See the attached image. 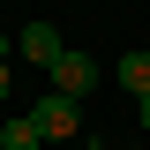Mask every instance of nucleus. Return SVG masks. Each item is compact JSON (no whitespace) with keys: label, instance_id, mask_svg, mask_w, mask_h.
<instances>
[{"label":"nucleus","instance_id":"7ed1b4c3","mask_svg":"<svg viewBox=\"0 0 150 150\" xmlns=\"http://www.w3.org/2000/svg\"><path fill=\"white\" fill-rule=\"evenodd\" d=\"M15 53L30 60V68H53V60L68 53V38H60L53 23H23V38H15Z\"/></svg>","mask_w":150,"mask_h":150},{"label":"nucleus","instance_id":"f03ea898","mask_svg":"<svg viewBox=\"0 0 150 150\" xmlns=\"http://www.w3.org/2000/svg\"><path fill=\"white\" fill-rule=\"evenodd\" d=\"M45 75H53V90H68V98H90L98 83H105V68H98V60L83 53V45H68V53H60Z\"/></svg>","mask_w":150,"mask_h":150},{"label":"nucleus","instance_id":"0eeeda50","mask_svg":"<svg viewBox=\"0 0 150 150\" xmlns=\"http://www.w3.org/2000/svg\"><path fill=\"white\" fill-rule=\"evenodd\" d=\"M135 120H143V128H150V98H135Z\"/></svg>","mask_w":150,"mask_h":150},{"label":"nucleus","instance_id":"39448f33","mask_svg":"<svg viewBox=\"0 0 150 150\" xmlns=\"http://www.w3.org/2000/svg\"><path fill=\"white\" fill-rule=\"evenodd\" d=\"M38 143H45V128H38L30 112H15V120L0 128V150H38Z\"/></svg>","mask_w":150,"mask_h":150},{"label":"nucleus","instance_id":"20e7f679","mask_svg":"<svg viewBox=\"0 0 150 150\" xmlns=\"http://www.w3.org/2000/svg\"><path fill=\"white\" fill-rule=\"evenodd\" d=\"M112 83H120L128 98H150V53H128L120 68H112Z\"/></svg>","mask_w":150,"mask_h":150},{"label":"nucleus","instance_id":"6e6552de","mask_svg":"<svg viewBox=\"0 0 150 150\" xmlns=\"http://www.w3.org/2000/svg\"><path fill=\"white\" fill-rule=\"evenodd\" d=\"M8 53H15V38H8V30H0V60H8Z\"/></svg>","mask_w":150,"mask_h":150},{"label":"nucleus","instance_id":"423d86ee","mask_svg":"<svg viewBox=\"0 0 150 150\" xmlns=\"http://www.w3.org/2000/svg\"><path fill=\"white\" fill-rule=\"evenodd\" d=\"M8 90H15V68H8V60H0V105H8Z\"/></svg>","mask_w":150,"mask_h":150},{"label":"nucleus","instance_id":"f257e3e1","mask_svg":"<svg viewBox=\"0 0 150 150\" xmlns=\"http://www.w3.org/2000/svg\"><path fill=\"white\" fill-rule=\"evenodd\" d=\"M30 120L45 128V143H60V135H83V98H68V90H45L30 105Z\"/></svg>","mask_w":150,"mask_h":150}]
</instances>
